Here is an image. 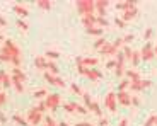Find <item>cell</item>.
I'll return each mask as SVG.
<instances>
[{"instance_id":"6da1fadb","label":"cell","mask_w":157,"mask_h":126,"mask_svg":"<svg viewBox=\"0 0 157 126\" xmlns=\"http://www.w3.org/2000/svg\"><path fill=\"white\" fill-rule=\"evenodd\" d=\"M77 10L82 17L86 16H90L96 12V7H94V0H78L77 2Z\"/></svg>"},{"instance_id":"7a4b0ae2","label":"cell","mask_w":157,"mask_h":126,"mask_svg":"<svg viewBox=\"0 0 157 126\" xmlns=\"http://www.w3.org/2000/svg\"><path fill=\"white\" fill-rule=\"evenodd\" d=\"M26 119H28V123L31 126H36L41 123V119H43V114L39 113L38 107H31V109L28 111V116H26Z\"/></svg>"},{"instance_id":"3957f363","label":"cell","mask_w":157,"mask_h":126,"mask_svg":"<svg viewBox=\"0 0 157 126\" xmlns=\"http://www.w3.org/2000/svg\"><path fill=\"white\" fill-rule=\"evenodd\" d=\"M44 104H46L48 109L56 111V109H58V106L62 104V97H60V94H48L46 99H44Z\"/></svg>"},{"instance_id":"277c9868","label":"cell","mask_w":157,"mask_h":126,"mask_svg":"<svg viewBox=\"0 0 157 126\" xmlns=\"http://www.w3.org/2000/svg\"><path fill=\"white\" fill-rule=\"evenodd\" d=\"M154 56H155L154 44L152 43H145V44H144V48L140 50V58L144 60V61H149V60H152Z\"/></svg>"},{"instance_id":"5b68a950","label":"cell","mask_w":157,"mask_h":126,"mask_svg":"<svg viewBox=\"0 0 157 126\" xmlns=\"http://www.w3.org/2000/svg\"><path fill=\"white\" fill-rule=\"evenodd\" d=\"M116 102H118L116 92H108L106 99H104V106L108 107V111H109V113H116Z\"/></svg>"},{"instance_id":"8992f818","label":"cell","mask_w":157,"mask_h":126,"mask_svg":"<svg viewBox=\"0 0 157 126\" xmlns=\"http://www.w3.org/2000/svg\"><path fill=\"white\" fill-rule=\"evenodd\" d=\"M125 55L121 53H116V70H114V73H116V77H121L123 73H125Z\"/></svg>"},{"instance_id":"52a82bcc","label":"cell","mask_w":157,"mask_h":126,"mask_svg":"<svg viewBox=\"0 0 157 126\" xmlns=\"http://www.w3.org/2000/svg\"><path fill=\"white\" fill-rule=\"evenodd\" d=\"M44 80H46L48 83H51V85H55V87H65V82H63V79H60L58 75H53L50 73V72H44Z\"/></svg>"},{"instance_id":"ba28073f","label":"cell","mask_w":157,"mask_h":126,"mask_svg":"<svg viewBox=\"0 0 157 126\" xmlns=\"http://www.w3.org/2000/svg\"><path fill=\"white\" fill-rule=\"evenodd\" d=\"M108 5H109L108 0H94V7H96V12H98V17H104V16H106Z\"/></svg>"},{"instance_id":"9c48e42d","label":"cell","mask_w":157,"mask_h":126,"mask_svg":"<svg viewBox=\"0 0 157 126\" xmlns=\"http://www.w3.org/2000/svg\"><path fill=\"white\" fill-rule=\"evenodd\" d=\"M98 61H99V60L98 58H92V56H87V58H77V67H78V65H80V67H86V68L96 67Z\"/></svg>"},{"instance_id":"30bf717a","label":"cell","mask_w":157,"mask_h":126,"mask_svg":"<svg viewBox=\"0 0 157 126\" xmlns=\"http://www.w3.org/2000/svg\"><path fill=\"white\" fill-rule=\"evenodd\" d=\"M116 99L121 106H130V104H132V97H130V94L126 91L125 92H116Z\"/></svg>"},{"instance_id":"8fae6325","label":"cell","mask_w":157,"mask_h":126,"mask_svg":"<svg viewBox=\"0 0 157 126\" xmlns=\"http://www.w3.org/2000/svg\"><path fill=\"white\" fill-rule=\"evenodd\" d=\"M99 53H102V55H106V56H113V55H116V53H118V50L114 48L113 43H106L101 50H99Z\"/></svg>"},{"instance_id":"7c38bea8","label":"cell","mask_w":157,"mask_h":126,"mask_svg":"<svg viewBox=\"0 0 157 126\" xmlns=\"http://www.w3.org/2000/svg\"><path fill=\"white\" fill-rule=\"evenodd\" d=\"M96 17H98V16H94V14L82 17V24L86 26V31H87V29H92V28H98V26H96Z\"/></svg>"},{"instance_id":"4fadbf2b","label":"cell","mask_w":157,"mask_h":126,"mask_svg":"<svg viewBox=\"0 0 157 126\" xmlns=\"http://www.w3.org/2000/svg\"><path fill=\"white\" fill-rule=\"evenodd\" d=\"M84 75H86L89 80H99L102 77V73L99 70H94V68H86V72H84Z\"/></svg>"},{"instance_id":"5bb4252c","label":"cell","mask_w":157,"mask_h":126,"mask_svg":"<svg viewBox=\"0 0 157 126\" xmlns=\"http://www.w3.org/2000/svg\"><path fill=\"white\" fill-rule=\"evenodd\" d=\"M34 67L38 70H48V60L44 56H36L34 58Z\"/></svg>"},{"instance_id":"9a60e30c","label":"cell","mask_w":157,"mask_h":126,"mask_svg":"<svg viewBox=\"0 0 157 126\" xmlns=\"http://www.w3.org/2000/svg\"><path fill=\"white\" fill-rule=\"evenodd\" d=\"M12 85L16 87V91L19 92V94H22V92H24V80L21 79V77L12 75Z\"/></svg>"},{"instance_id":"2e32d148","label":"cell","mask_w":157,"mask_h":126,"mask_svg":"<svg viewBox=\"0 0 157 126\" xmlns=\"http://www.w3.org/2000/svg\"><path fill=\"white\" fill-rule=\"evenodd\" d=\"M137 7V4L135 2H132V0H126V2H120V4H116V9L121 12H126L130 10V9H135Z\"/></svg>"},{"instance_id":"e0dca14e","label":"cell","mask_w":157,"mask_h":126,"mask_svg":"<svg viewBox=\"0 0 157 126\" xmlns=\"http://www.w3.org/2000/svg\"><path fill=\"white\" fill-rule=\"evenodd\" d=\"M137 14H138V9H137V7H135V9H130V10L123 12V16H121V19L125 20V22H128V20L135 19V17H137Z\"/></svg>"},{"instance_id":"ac0fdd59","label":"cell","mask_w":157,"mask_h":126,"mask_svg":"<svg viewBox=\"0 0 157 126\" xmlns=\"http://www.w3.org/2000/svg\"><path fill=\"white\" fill-rule=\"evenodd\" d=\"M14 12H16L17 16H19V19H24V17H28L29 16V10L26 7H24V5H14Z\"/></svg>"},{"instance_id":"d6986e66","label":"cell","mask_w":157,"mask_h":126,"mask_svg":"<svg viewBox=\"0 0 157 126\" xmlns=\"http://www.w3.org/2000/svg\"><path fill=\"white\" fill-rule=\"evenodd\" d=\"M126 79L130 80V82H135V80H140V73H138L137 70H126L125 72Z\"/></svg>"},{"instance_id":"ffe728a7","label":"cell","mask_w":157,"mask_h":126,"mask_svg":"<svg viewBox=\"0 0 157 126\" xmlns=\"http://www.w3.org/2000/svg\"><path fill=\"white\" fill-rule=\"evenodd\" d=\"M12 119L17 123V124H21V126H29V123H28V119L26 118H22L21 114H14L12 116Z\"/></svg>"},{"instance_id":"44dd1931","label":"cell","mask_w":157,"mask_h":126,"mask_svg":"<svg viewBox=\"0 0 157 126\" xmlns=\"http://www.w3.org/2000/svg\"><path fill=\"white\" fill-rule=\"evenodd\" d=\"M89 111H92V113H96V114L99 116V118H102V113H101V106H99L98 102H94L92 101V104L89 106Z\"/></svg>"},{"instance_id":"7402d4cb","label":"cell","mask_w":157,"mask_h":126,"mask_svg":"<svg viewBox=\"0 0 157 126\" xmlns=\"http://www.w3.org/2000/svg\"><path fill=\"white\" fill-rule=\"evenodd\" d=\"M130 89H132V91H135V92L144 91V89H142V79L140 80H135V82H130Z\"/></svg>"},{"instance_id":"603a6c76","label":"cell","mask_w":157,"mask_h":126,"mask_svg":"<svg viewBox=\"0 0 157 126\" xmlns=\"http://www.w3.org/2000/svg\"><path fill=\"white\" fill-rule=\"evenodd\" d=\"M130 61H132V65H133V67H137L138 63L142 61V58H140V51H135V50H133V55H132V60H130Z\"/></svg>"},{"instance_id":"cb8c5ba5","label":"cell","mask_w":157,"mask_h":126,"mask_svg":"<svg viewBox=\"0 0 157 126\" xmlns=\"http://www.w3.org/2000/svg\"><path fill=\"white\" fill-rule=\"evenodd\" d=\"M38 7L43 10H50L51 9V2L50 0H38Z\"/></svg>"},{"instance_id":"d4e9b609","label":"cell","mask_w":157,"mask_h":126,"mask_svg":"<svg viewBox=\"0 0 157 126\" xmlns=\"http://www.w3.org/2000/svg\"><path fill=\"white\" fill-rule=\"evenodd\" d=\"M108 24H109V22H108L106 17H96V26H98V28L102 29V28H106Z\"/></svg>"},{"instance_id":"484cf974","label":"cell","mask_w":157,"mask_h":126,"mask_svg":"<svg viewBox=\"0 0 157 126\" xmlns=\"http://www.w3.org/2000/svg\"><path fill=\"white\" fill-rule=\"evenodd\" d=\"M48 70H50V73L56 75V73H58V67H56V63L51 61V60H48Z\"/></svg>"},{"instance_id":"4316f807","label":"cell","mask_w":157,"mask_h":126,"mask_svg":"<svg viewBox=\"0 0 157 126\" xmlns=\"http://www.w3.org/2000/svg\"><path fill=\"white\" fill-rule=\"evenodd\" d=\"M44 58L46 60H56V58H60V53L58 51H50V50H48V51L44 53Z\"/></svg>"},{"instance_id":"83f0119b","label":"cell","mask_w":157,"mask_h":126,"mask_svg":"<svg viewBox=\"0 0 157 126\" xmlns=\"http://www.w3.org/2000/svg\"><path fill=\"white\" fill-rule=\"evenodd\" d=\"M123 55H125V58L130 61V60H132V55H133V50H132L130 46H126V44H125V46H123Z\"/></svg>"},{"instance_id":"f1b7e54d","label":"cell","mask_w":157,"mask_h":126,"mask_svg":"<svg viewBox=\"0 0 157 126\" xmlns=\"http://www.w3.org/2000/svg\"><path fill=\"white\" fill-rule=\"evenodd\" d=\"M128 87H130V80H128V79H126V80H121V82H120V85H118V92H125Z\"/></svg>"},{"instance_id":"f546056e","label":"cell","mask_w":157,"mask_h":126,"mask_svg":"<svg viewBox=\"0 0 157 126\" xmlns=\"http://www.w3.org/2000/svg\"><path fill=\"white\" fill-rule=\"evenodd\" d=\"M87 34H90V36H102V29H101V28L87 29Z\"/></svg>"},{"instance_id":"4dcf8cb0","label":"cell","mask_w":157,"mask_h":126,"mask_svg":"<svg viewBox=\"0 0 157 126\" xmlns=\"http://www.w3.org/2000/svg\"><path fill=\"white\" fill-rule=\"evenodd\" d=\"M12 75H17V77H21V79H22L24 82H26V73H24V72L21 70L19 67H16L14 70H12Z\"/></svg>"},{"instance_id":"1f68e13d","label":"cell","mask_w":157,"mask_h":126,"mask_svg":"<svg viewBox=\"0 0 157 126\" xmlns=\"http://www.w3.org/2000/svg\"><path fill=\"white\" fill-rule=\"evenodd\" d=\"M63 109L67 113H75V104L74 102H63Z\"/></svg>"},{"instance_id":"d6a6232c","label":"cell","mask_w":157,"mask_h":126,"mask_svg":"<svg viewBox=\"0 0 157 126\" xmlns=\"http://www.w3.org/2000/svg\"><path fill=\"white\" fill-rule=\"evenodd\" d=\"M43 126H58V123L51 118V116H46V118H44V124Z\"/></svg>"},{"instance_id":"836d02e7","label":"cell","mask_w":157,"mask_h":126,"mask_svg":"<svg viewBox=\"0 0 157 126\" xmlns=\"http://www.w3.org/2000/svg\"><path fill=\"white\" fill-rule=\"evenodd\" d=\"M48 95V92L44 91V89H39V91H36L34 94H33V97H36V99H41V97H46Z\"/></svg>"},{"instance_id":"e575fe53","label":"cell","mask_w":157,"mask_h":126,"mask_svg":"<svg viewBox=\"0 0 157 126\" xmlns=\"http://www.w3.org/2000/svg\"><path fill=\"white\" fill-rule=\"evenodd\" d=\"M106 43H108V41L104 39V38H99V39H98V41H96V43H94V48H96V50H98V51H99V50H101V48L104 46V44H106Z\"/></svg>"},{"instance_id":"d590c367","label":"cell","mask_w":157,"mask_h":126,"mask_svg":"<svg viewBox=\"0 0 157 126\" xmlns=\"http://www.w3.org/2000/svg\"><path fill=\"white\" fill-rule=\"evenodd\" d=\"M70 91L74 92V94H77V95H82V94H84L82 89H80V87H78L77 83H72V85H70Z\"/></svg>"},{"instance_id":"8d00e7d4","label":"cell","mask_w":157,"mask_h":126,"mask_svg":"<svg viewBox=\"0 0 157 126\" xmlns=\"http://www.w3.org/2000/svg\"><path fill=\"white\" fill-rule=\"evenodd\" d=\"M17 28L22 29V31H26V29H29V26H28V22H26L24 19H17Z\"/></svg>"},{"instance_id":"74e56055","label":"cell","mask_w":157,"mask_h":126,"mask_svg":"<svg viewBox=\"0 0 157 126\" xmlns=\"http://www.w3.org/2000/svg\"><path fill=\"white\" fill-rule=\"evenodd\" d=\"M74 104H75V113H80V114H86V113H89V111H87L84 106H80V104H77V102H74Z\"/></svg>"},{"instance_id":"f35d334b","label":"cell","mask_w":157,"mask_h":126,"mask_svg":"<svg viewBox=\"0 0 157 126\" xmlns=\"http://www.w3.org/2000/svg\"><path fill=\"white\" fill-rule=\"evenodd\" d=\"M114 24H116L120 29H125V26H126V22L121 19V17H116V19H114Z\"/></svg>"},{"instance_id":"ab89813d","label":"cell","mask_w":157,"mask_h":126,"mask_svg":"<svg viewBox=\"0 0 157 126\" xmlns=\"http://www.w3.org/2000/svg\"><path fill=\"white\" fill-rule=\"evenodd\" d=\"M2 85H5V87H10V85H12V77H9V75L5 73L4 80H2Z\"/></svg>"},{"instance_id":"60d3db41","label":"cell","mask_w":157,"mask_h":126,"mask_svg":"<svg viewBox=\"0 0 157 126\" xmlns=\"http://www.w3.org/2000/svg\"><path fill=\"white\" fill-rule=\"evenodd\" d=\"M155 116H157V114H152V116H150V118L145 121V124H144V126H155Z\"/></svg>"},{"instance_id":"b9f144b4","label":"cell","mask_w":157,"mask_h":126,"mask_svg":"<svg viewBox=\"0 0 157 126\" xmlns=\"http://www.w3.org/2000/svg\"><path fill=\"white\" fill-rule=\"evenodd\" d=\"M38 109H39V113H41V114L48 111V107H46V104H44V101H41V102L38 104Z\"/></svg>"},{"instance_id":"7bdbcfd3","label":"cell","mask_w":157,"mask_h":126,"mask_svg":"<svg viewBox=\"0 0 157 126\" xmlns=\"http://www.w3.org/2000/svg\"><path fill=\"white\" fill-rule=\"evenodd\" d=\"M82 97H84V102H86V106L89 107L90 104H92V99H90V95H89V94H82Z\"/></svg>"},{"instance_id":"ee69618b","label":"cell","mask_w":157,"mask_h":126,"mask_svg":"<svg viewBox=\"0 0 157 126\" xmlns=\"http://www.w3.org/2000/svg\"><path fill=\"white\" fill-rule=\"evenodd\" d=\"M108 124H109V119H108V118H104V116H102V118H99L98 126H108Z\"/></svg>"},{"instance_id":"f6af8a7d","label":"cell","mask_w":157,"mask_h":126,"mask_svg":"<svg viewBox=\"0 0 157 126\" xmlns=\"http://www.w3.org/2000/svg\"><path fill=\"white\" fill-rule=\"evenodd\" d=\"M7 102V94L5 92H0V106H4Z\"/></svg>"},{"instance_id":"bcb514c9","label":"cell","mask_w":157,"mask_h":126,"mask_svg":"<svg viewBox=\"0 0 157 126\" xmlns=\"http://www.w3.org/2000/svg\"><path fill=\"white\" fill-rule=\"evenodd\" d=\"M152 32H154V31H152V28H147V29H145V34H144V38H145L147 41H149V39H150V36H152Z\"/></svg>"},{"instance_id":"7dc6e473","label":"cell","mask_w":157,"mask_h":126,"mask_svg":"<svg viewBox=\"0 0 157 126\" xmlns=\"http://www.w3.org/2000/svg\"><path fill=\"white\" fill-rule=\"evenodd\" d=\"M133 38H135L133 34H126L125 38H123V43H132V41H133Z\"/></svg>"},{"instance_id":"c3c4849f","label":"cell","mask_w":157,"mask_h":126,"mask_svg":"<svg viewBox=\"0 0 157 126\" xmlns=\"http://www.w3.org/2000/svg\"><path fill=\"white\" fill-rule=\"evenodd\" d=\"M108 68H116V60H109V61L106 63Z\"/></svg>"},{"instance_id":"681fc988","label":"cell","mask_w":157,"mask_h":126,"mask_svg":"<svg viewBox=\"0 0 157 126\" xmlns=\"http://www.w3.org/2000/svg\"><path fill=\"white\" fill-rule=\"evenodd\" d=\"M152 85V82L150 80H142V89H147V87Z\"/></svg>"},{"instance_id":"f907efd6","label":"cell","mask_w":157,"mask_h":126,"mask_svg":"<svg viewBox=\"0 0 157 126\" xmlns=\"http://www.w3.org/2000/svg\"><path fill=\"white\" fill-rule=\"evenodd\" d=\"M132 104H133V106H140V99H138V97H132Z\"/></svg>"},{"instance_id":"816d5d0a","label":"cell","mask_w":157,"mask_h":126,"mask_svg":"<svg viewBox=\"0 0 157 126\" xmlns=\"http://www.w3.org/2000/svg\"><path fill=\"white\" fill-rule=\"evenodd\" d=\"M0 123H7V118H5V114L0 111Z\"/></svg>"},{"instance_id":"f5cc1de1","label":"cell","mask_w":157,"mask_h":126,"mask_svg":"<svg viewBox=\"0 0 157 126\" xmlns=\"http://www.w3.org/2000/svg\"><path fill=\"white\" fill-rule=\"evenodd\" d=\"M75 126H92L90 123H87V121H80V123H77Z\"/></svg>"},{"instance_id":"db71d44e","label":"cell","mask_w":157,"mask_h":126,"mask_svg":"<svg viewBox=\"0 0 157 126\" xmlns=\"http://www.w3.org/2000/svg\"><path fill=\"white\" fill-rule=\"evenodd\" d=\"M4 77H5V72H4V70H0V83H2V80H4Z\"/></svg>"},{"instance_id":"11a10c76","label":"cell","mask_w":157,"mask_h":126,"mask_svg":"<svg viewBox=\"0 0 157 126\" xmlns=\"http://www.w3.org/2000/svg\"><path fill=\"white\" fill-rule=\"evenodd\" d=\"M5 24H7V20H5V19H4V17L0 16V26H5Z\"/></svg>"},{"instance_id":"9f6ffc18","label":"cell","mask_w":157,"mask_h":126,"mask_svg":"<svg viewBox=\"0 0 157 126\" xmlns=\"http://www.w3.org/2000/svg\"><path fill=\"white\" fill-rule=\"evenodd\" d=\"M126 123H128V121H126V119H125V118H123V119H121V121H120V124H118V126H126Z\"/></svg>"},{"instance_id":"6f0895ef","label":"cell","mask_w":157,"mask_h":126,"mask_svg":"<svg viewBox=\"0 0 157 126\" xmlns=\"http://www.w3.org/2000/svg\"><path fill=\"white\" fill-rule=\"evenodd\" d=\"M58 126H68V123H65V121H60V123H58Z\"/></svg>"},{"instance_id":"680465c9","label":"cell","mask_w":157,"mask_h":126,"mask_svg":"<svg viewBox=\"0 0 157 126\" xmlns=\"http://www.w3.org/2000/svg\"><path fill=\"white\" fill-rule=\"evenodd\" d=\"M154 51H155V56H157V46H154Z\"/></svg>"},{"instance_id":"91938a15","label":"cell","mask_w":157,"mask_h":126,"mask_svg":"<svg viewBox=\"0 0 157 126\" xmlns=\"http://www.w3.org/2000/svg\"><path fill=\"white\" fill-rule=\"evenodd\" d=\"M2 39H4V38H2V32H0V41H2Z\"/></svg>"}]
</instances>
